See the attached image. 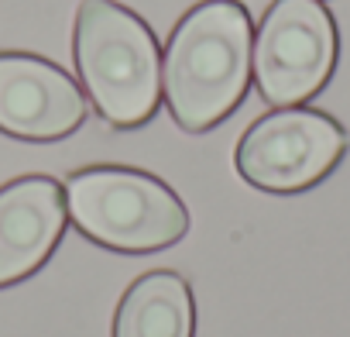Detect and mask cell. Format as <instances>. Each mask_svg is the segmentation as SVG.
<instances>
[{
    "mask_svg": "<svg viewBox=\"0 0 350 337\" xmlns=\"http://www.w3.org/2000/svg\"><path fill=\"white\" fill-rule=\"evenodd\" d=\"M251 62L268 103L288 107L309 100L336 62L333 18L319 0H275L261 21Z\"/></svg>",
    "mask_w": 350,
    "mask_h": 337,
    "instance_id": "4",
    "label": "cell"
},
{
    "mask_svg": "<svg viewBox=\"0 0 350 337\" xmlns=\"http://www.w3.org/2000/svg\"><path fill=\"white\" fill-rule=\"evenodd\" d=\"M76 66L103 121L144 124L161 100V52L151 28L113 0H83L76 14Z\"/></svg>",
    "mask_w": 350,
    "mask_h": 337,
    "instance_id": "2",
    "label": "cell"
},
{
    "mask_svg": "<svg viewBox=\"0 0 350 337\" xmlns=\"http://www.w3.org/2000/svg\"><path fill=\"white\" fill-rule=\"evenodd\" d=\"M66 227L62 186L49 176H28L0 190V286L35 272Z\"/></svg>",
    "mask_w": 350,
    "mask_h": 337,
    "instance_id": "7",
    "label": "cell"
},
{
    "mask_svg": "<svg viewBox=\"0 0 350 337\" xmlns=\"http://www.w3.org/2000/svg\"><path fill=\"white\" fill-rule=\"evenodd\" d=\"M251 14L237 0H206L175 28L165 52V100L186 131L224 121L251 79Z\"/></svg>",
    "mask_w": 350,
    "mask_h": 337,
    "instance_id": "1",
    "label": "cell"
},
{
    "mask_svg": "<svg viewBox=\"0 0 350 337\" xmlns=\"http://www.w3.org/2000/svg\"><path fill=\"white\" fill-rule=\"evenodd\" d=\"M66 207L86 238L117 251H158L189 231L183 200L134 168H86L69 176Z\"/></svg>",
    "mask_w": 350,
    "mask_h": 337,
    "instance_id": "3",
    "label": "cell"
},
{
    "mask_svg": "<svg viewBox=\"0 0 350 337\" xmlns=\"http://www.w3.org/2000/svg\"><path fill=\"white\" fill-rule=\"evenodd\" d=\"M113 337H193L189 286L175 272L137 279L117 306Z\"/></svg>",
    "mask_w": 350,
    "mask_h": 337,
    "instance_id": "8",
    "label": "cell"
},
{
    "mask_svg": "<svg viewBox=\"0 0 350 337\" xmlns=\"http://www.w3.org/2000/svg\"><path fill=\"white\" fill-rule=\"evenodd\" d=\"M86 121L79 86L45 59L0 55V131L28 141H55Z\"/></svg>",
    "mask_w": 350,
    "mask_h": 337,
    "instance_id": "6",
    "label": "cell"
},
{
    "mask_svg": "<svg viewBox=\"0 0 350 337\" xmlns=\"http://www.w3.org/2000/svg\"><path fill=\"white\" fill-rule=\"evenodd\" d=\"M347 148L336 121L316 110L285 107L261 117L237 145V173L271 193H295L319 183Z\"/></svg>",
    "mask_w": 350,
    "mask_h": 337,
    "instance_id": "5",
    "label": "cell"
}]
</instances>
